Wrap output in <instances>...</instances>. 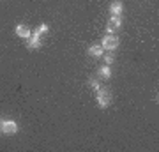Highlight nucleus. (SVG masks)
<instances>
[{
	"label": "nucleus",
	"instance_id": "obj_1",
	"mask_svg": "<svg viewBox=\"0 0 159 152\" xmlns=\"http://www.w3.org/2000/svg\"><path fill=\"white\" fill-rule=\"evenodd\" d=\"M113 101L111 90L110 89H99L97 90V106L99 108H108Z\"/></svg>",
	"mask_w": 159,
	"mask_h": 152
},
{
	"label": "nucleus",
	"instance_id": "obj_2",
	"mask_svg": "<svg viewBox=\"0 0 159 152\" xmlns=\"http://www.w3.org/2000/svg\"><path fill=\"white\" fill-rule=\"evenodd\" d=\"M102 50H108V51H113L117 46H119V37L113 34H108L102 37Z\"/></svg>",
	"mask_w": 159,
	"mask_h": 152
},
{
	"label": "nucleus",
	"instance_id": "obj_3",
	"mask_svg": "<svg viewBox=\"0 0 159 152\" xmlns=\"http://www.w3.org/2000/svg\"><path fill=\"white\" fill-rule=\"evenodd\" d=\"M0 131H2L4 135H14L18 131V124L14 120H2V122H0Z\"/></svg>",
	"mask_w": 159,
	"mask_h": 152
},
{
	"label": "nucleus",
	"instance_id": "obj_4",
	"mask_svg": "<svg viewBox=\"0 0 159 152\" xmlns=\"http://www.w3.org/2000/svg\"><path fill=\"white\" fill-rule=\"evenodd\" d=\"M120 25H122V16H117V14H113V16H111V20L108 21V25H106V30L111 34V32H113V30H117Z\"/></svg>",
	"mask_w": 159,
	"mask_h": 152
},
{
	"label": "nucleus",
	"instance_id": "obj_5",
	"mask_svg": "<svg viewBox=\"0 0 159 152\" xmlns=\"http://www.w3.org/2000/svg\"><path fill=\"white\" fill-rule=\"evenodd\" d=\"M16 34L20 35V37H23V39H29L30 35H32V30H30L27 25H18L16 27Z\"/></svg>",
	"mask_w": 159,
	"mask_h": 152
},
{
	"label": "nucleus",
	"instance_id": "obj_6",
	"mask_svg": "<svg viewBox=\"0 0 159 152\" xmlns=\"http://www.w3.org/2000/svg\"><path fill=\"white\" fill-rule=\"evenodd\" d=\"M27 41H29V43H27L29 48H39V46H41V35L37 34V32H34V34L30 35Z\"/></svg>",
	"mask_w": 159,
	"mask_h": 152
},
{
	"label": "nucleus",
	"instance_id": "obj_7",
	"mask_svg": "<svg viewBox=\"0 0 159 152\" xmlns=\"http://www.w3.org/2000/svg\"><path fill=\"white\" fill-rule=\"evenodd\" d=\"M110 11H111V14H117V16H120L122 14V11H124V4L122 2H113L111 6H110Z\"/></svg>",
	"mask_w": 159,
	"mask_h": 152
},
{
	"label": "nucleus",
	"instance_id": "obj_8",
	"mask_svg": "<svg viewBox=\"0 0 159 152\" xmlns=\"http://www.w3.org/2000/svg\"><path fill=\"white\" fill-rule=\"evenodd\" d=\"M102 46L101 44H92L90 48H89V55L92 57H102Z\"/></svg>",
	"mask_w": 159,
	"mask_h": 152
},
{
	"label": "nucleus",
	"instance_id": "obj_9",
	"mask_svg": "<svg viewBox=\"0 0 159 152\" xmlns=\"http://www.w3.org/2000/svg\"><path fill=\"white\" fill-rule=\"evenodd\" d=\"M99 76H101V78H104V80L111 78V69H110L108 64H104L102 67H99Z\"/></svg>",
	"mask_w": 159,
	"mask_h": 152
},
{
	"label": "nucleus",
	"instance_id": "obj_10",
	"mask_svg": "<svg viewBox=\"0 0 159 152\" xmlns=\"http://www.w3.org/2000/svg\"><path fill=\"white\" fill-rule=\"evenodd\" d=\"M35 32H37V34H39V35L46 34V32H48V25H41V27L37 28V30H35Z\"/></svg>",
	"mask_w": 159,
	"mask_h": 152
},
{
	"label": "nucleus",
	"instance_id": "obj_11",
	"mask_svg": "<svg viewBox=\"0 0 159 152\" xmlns=\"http://www.w3.org/2000/svg\"><path fill=\"white\" fill-rule=\"evenodd\" d=\"M90 87H92V89H96V90L101 89V87H99V81H97L96 78H92V80H90Z\"/></svg>",
	"mask_w": 159,
	"mask_h": 152
},
{
	"label": "nucleus",
	"instance_id": "obj_12",
	"mask_svg": "<svg viewBox=\"0 0 159 152\" xmlns=\"http://www.w3.org/2000/svg\"><path fill=\"white\" fill-rule=\"evenodd\" d=\"M111 62H113V55H104V64H108L110 66Z\"/></svg>",
	"mask_w": 159,
	"mask_h": 152
}]
</instances>
